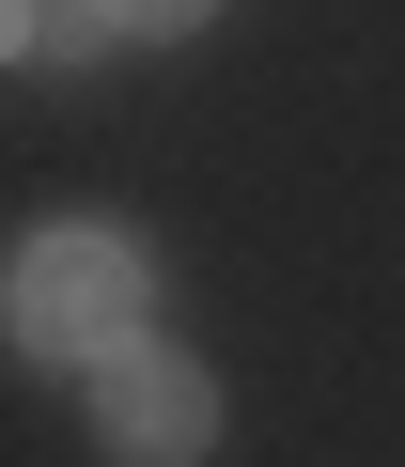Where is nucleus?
<instances>
[{"label":"nucleus","mask_w":405,"mask_h":467,"mask_svg":"<svg viewBox=\"0 0 405 467\" xmlns=\"http://www.w3.org/2000/svg\"><path fill=\"white\" fill-rule=\"evenodd\" d=\"M94 436H109V467H202L219 451V374L171 358V343H109L94 358Z\"/></svg>","instance_id":"2"},{"label":"nucleus","mask_w":405,"mask_h":467,"mask_svg":"<svg viewBox=\"0 0 405 467\" xmlns=\"http://www.w3.org/2000/svg\"><path fill=\"white\" fill-rule=\"evenodd\" d=\"M94 16H109V32H140V47H156V32H202V16H219V0H94Z\"/></svg>","instance_id":"4"},{"label":"nucleus","mask_w":405,"mask_h":467,"mask_svg":"<svg viewBox=\"0 0 405 467\" xmlns=\"http://www.w3.org/2000/svg\"><path fill=\"white\" fill-rule=\"evenodd\" d=\"M32 47H47V63H94L109 16H94V0H32Z\"/></svg>","instance_id":"3"},{"label":"nucleus","mask_w":405,"mask_h":467,"mask_svg":"<svg viewBox=\"0 0 405 467\" xmlns=\"http://www.w3.org/2000/svg\"><path fill=\"white\" fill-rule=\"evenodd\" d=\"M0 327H16V358H47V374L140 343V234H109V218H47L32 250L0 265Z\"/></svg>","instance_id":"1"}]
</instances>
